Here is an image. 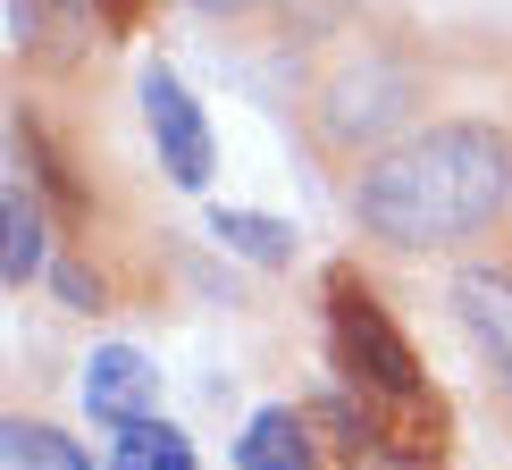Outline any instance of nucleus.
<instances>
[{"label":"nucleus","instance_id":"f03ea898","mask_svg":"<svg viewBox=\"0 0 512 470\" xmlns=\"http://www.w3.org/2000/svg\"><path fill=\"white\" fill-rule=\"evenodd\" d=\"M328 328H336L345 378H361L378 403L420 412V361H412V345H403V328L387 319V303H378L353 269H328Z\"/></svg>","mask_w":512,"mask_h":470},{"label":"nucleus","instance_id":"39448f33","mask_svg":"<svg viewBox=\"0 0 512 470\" xmlns=\"http://www.w3.org/2000/svg\"><path fill=\"white\" fill-rule=\"evenodd\" d=\"M454 311H462V328L479 336V353L496 361V378L512 387V277L462 269V277H454Z\"/></svg>","mask_w":512,"mask_h":470},{"label":"nucleus","instance_id":"9b49d317","mask_svg":"<svg viewBox=\"0 0 512 470\" xmlns=\"http://www.w3.org/2000/svg\"><path fill=\"white\" fill-rule=\"evenodd\" d=\"M0 219H9V252H0V277H9V286H26V277L42 269V210L26 202V185H9V194H0Z\"/></svg>","mask_w":512,"mask_h":470},{"label":"nucleus","instance_id":"7ed1b4c3","mask_svg":"<svg viewBox=\"0 0 512 470\" xmlns=\"http://www.w3.org/2000/svg\"><path fill=\"white\" fill-rule=\"evenodd\" d=\"M143 118H152L160 168H168L177 185H202V177H210V126H202L194 93H185L168 68H143Z\"/></svg>","mask_w":512,"mask_h":470},{"label":"nucleus","instance_id":"ddd939ff","mask_svg":"<svg viewBox=\"0 0 512 470\" xmlns=\"http://www.w3.org/2000/svg\"><path fill=\"white\" fill-rule=\"evenodd\" d=\"M194 9H244V0H194Z\"/></svg>","mask_w":512,"mask_h":470},{"label":"nucleus","instance_id":"f257e3e1","mask_svg":"<svg viewBox=\"0 0 512 470\" xmlns=\"http://www.w3.org/2000/svg\"><path fill=\"white\" fill-rule=\"evenodd\" d=\"M504 194H512V152L496 126H429L420 143L361 168L353 210L387 244H454L496 219Z\"/></svg>","mask_w":512,"mask_h":470},{"label":"nucleus","instance_id":"9d476101","mask_svg":"<svg viewBox=\"0 0 512 470\" xmlns=\"http://www.w3.org/2000/svg\"><path fill=\"white\" fill-rule=\"evenodd\" d=\"M210 235H219L227 252H244V261H261V269H277L294 252V235L277 219H261V210H210Z\"/></svg>","mask_w":512,"mask_h":470},{"label":"nucleus","instance_id":"f8f14e48","mask_svg":"<svg viewBox=\"0 0 512 470\" xmlns=\"http://www.w3.org/2000/svg\"><path fill=\"white\" fill-rule=\"evenodd\" d=\"M9 42H17V51L34 42V0H9Z\"/></svg>","mask_w":512,"mask_h":470},{"label":"nucleus","instance_id":"20e7f679","mask_svg":"<svg viewBox=\"0 0 512 470\" xmlns=\"http://www.w3.org/2000/svg\"><path fill=\"white\" fill-rule=\"evenodd\" d=\"M84 403H93L101 420H118V429H135V420H152V403H160V370L135 345H101L93 361H84Z\"/></svg>","mask_w":512,"mask_h":470},{"label":"nucleus","instance_id":"0eeeda50","mask_svg":"<svg viewBox=\"0 0 512 470\" xmlns=\"http://www.w3.org/2000/svg\"><path fill=\"white\" fill-rule=\"evenodd\" d=\"M244 470H303L311 462V437H303V412H286V403H269V412H252L244 429Z\"/></svg>","mask_w":512,"mask_h":470},{"label":"nucleus","instance_id":"6e6552de","mask_svg":"<svg viewBox=\"0 0 512 470\" xmlns=\"http://www.w3.org/2000/svg\"><path fill=\"white\" fill-rule=\"evenodd\" d=\"M0 470H93V462L76 454V437L34 429V420H9V429H0Z\"/></svg>","mask_w":512,"mask_h":470},{"label":"nucleus","instance_id":"423d86ee","mask_svg":"<svg viewBox=\"0 0 512 470\" xmlns=\"http://www.w3.org/2000/svg\"><path fill=\"white\" fill-rule=\"evenodd\" d=\"M395 110H403V76H395V68H370V76H345V84H336L328 126H336V135H370V126H387Z\"/></svg>","mask_w":512,"mask_h":470},{"label":"nucleus","instance_id":"1a4fd4ad","mask_svg":"<svg viewBox=\"0 0 512 470\" xmlns=\"http://www.w3.org/2000/svg\"><path fill=\"white\" fill-rule=\"evenodd\" d=\"M118 470H194V437L168 420H135L118 429Z\"/></svg>","mask_w":512,"mask_h":470}]
</instances>
